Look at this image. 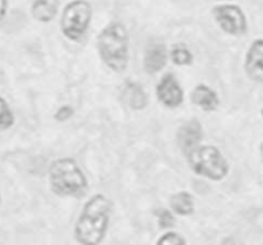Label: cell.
Instances as JSON below:
<instances>
[{"label":"cell","mask_w":263,"mask_h":245,"mask_svg":"<svg viewBox=\"0 0 263 245\" xmlns=\"http://www.w3.org/2000/svg\"><path fill=\"white\" fill-rule=\"evenodd\" d=\"M112 215V202L104 194L87 200L74 223V240L80 245H100L107 235Z\"/></svg>","instance_id":"1"},{"label":"cell","mask_w":263,"mask_h":245,"mask_svg":"<svg viewBox=\"0 0 263 245\" xmlns=\"http://www.w3.org/2000/svg\"><path fill=\"white\" fill-rule=\"evenodd\" d=\"M97 49L103 63L116 73H123L130 61V33L120 21H112L97 36Z\"/></svg>","instance_id":"2"},{"label":"cell","mask_w":263,"mask_h":245,"mask_svg":"<svg viewBox=\"0 0 263 245\" xmlns=\"http://www.w3.org/2000/svg\"><path fill=\"white\" fill-rule=\"evenodd\" d=\"M49 184L58 197L80 198L87 192V179L84 171L72 158H58L49 167Z\"/></svg>","instance_id":"3"},{"label":"cell","mask_w":263,"mask_h":245,"mask_svg":"<svg viewBox=\"0 0 263 245\" xmlns=\"http://www.w3.org/2000/svg\"><path fill=\"white\" fill-rule=\"evenodd\" d=\"M190 169L198 176L221 181L229 174L228 159L215 145H200L186 156Z\"/></svg>","instance_id":"4"},{"label":"cell","mask_w":263,"mask_h":245,"mask_svg":"<svg viewBox=\"0 0 263 245\" xmlns=\"http://www.w3.org/2000/svg\"><path fill=\"white\" fill-rule=\"evenodd\" d=\"M92 21V5L89 0H71L61 13L59 27L67 40L80 43L84 40Z\"/></svg>","instance_id":"5"},{"label":"cell","mask_w":263,"mask_h":245,"mask_svg":"<svg viewBox=\"0 0 263 245\" xmlns=\"http://www.w3.org/2000/svg\"><path fill=\"white\" fill-rule=\"evenodd\" d=\"M212 15L218 27L230 36H243L248 32L247 14L236 4H218L212 8Z\"/></svg>","instance_id":"6"},{"label":"cell","mask_w":263,"mask_h":245,"mask_svg":"<svg viewBox=\"0 0 263 245\" xmlns=\"http://www.w3.org/2000/svg\"><path fill=\"white\" fill-rule=\"evenodd\" d=\"M159 102L170 109H176L184 103V90L174 73H166L156 87Z\"/></svg>","instance_id":"7"},{"label":"cell","mask_w":263,"mask_h":245,"mask_svg":"<svg viewBox=\"0 0 263 245\" xmlns=\"http://www.w3.org/2000/svg\"><path fill=\"white\" fill-rule=\"evenodd\" d=\"M203 138H204V133H203V127L199 121L189 120L180 126L176 140L179 148L186 157L190 152L200 146Z\"/></svg>","instance_id":"8"},{"label":"cell","mask_w":263,"mask_h":245,"mask_svg":"<svg viewBox=\"0 0 263 245\" xmlns=\"http://www.w3.org/2000/svg\"><path fill=\"white\" fill-rule=\"evenodd\" d=\"M244 69L252 81L263 84V37L249 45L244 59Z\"/></svg>","instance_id":"9"},{"label":"cell","mask_w":263,"mask_h":245,"mask_svg":"<svg viewBox=\"0 0 263 245\" xmlns=\"http://www.w3.org/2000/svg\"><path fill=\"white\" fill-rule=\"evenodd\" d=\"M168 59V51L166 45L159 41L151 43L144 53V69L148 74L158 73L164 68Z\"/></svg>","instance_id":"10"},{"label":"cell","mask_w":263,"mask_h":245,"mask_svg":"<svg viewBox=\"0 0 263 245\" xmlns=\"http://www.w3.org/2000/svg\"><path fill=\"white\" fill-rule=\"evenodd\" d=\"M61 0H32L30 12L33 20L40 23H49L59 13Z\"/></svg>","instance_id":"11"},{"label":"cell","mask_w":263,"mask_h":245,"mask_svg":"<svg viewBox=\"0 0 263 245\" xmlns=\"http://www.w3.org/2000/svg\"><path fill=\"white\" fill-rule=\"evenodd\" d=\"M192 100L204 112H215L220 105V98L217 92L204 84H199L194 87L192 92Z\"/></svg>","instance_id":"12"},{"label":"cell","mask_w":263,"mask_h":245,"mask_svg":"<svg viewBox=\"0 0 263 245\" xmlns=\"http://www.w3.org/2000/svg\"><path fill=\"white\" fill-rule=\"evenodd\" d=\"M123 99L133 110H143L149 104L148 94L144 87L134 81H127L123 86Z\"/></svg>","instance_id":"13"},{"label":"cell","mask_w":263,"mask_h":245,"mask_svg":"<svg viewBox=\"0 0 263 245\" xmlns=\"http://www.w3.org/2000/svg\"><path fill=\"white\" fill-rule=\"evenodd\" d=\"M171 211L177 216H192L195 211L194 197L189 192H179L170 198Z\"/></svg>","instance_id":"14"},{"label":"cell","mask_w":263,"mask_h":245,"mask_svg":"<svg viewBox=\"0 0 263 245\" xmlns=\"http://www.w3.org/2000/svg\"><path fill=\"white\" fill-rule=\"evenodd\" d=\"M170 58L176 66L181 67L192 64L194 56H193V53L187 46H185L184 44H176L170 50Z\"/></svg>","instance_id":"15"},{"label":"cell","mask_w":263,"mask_h":245,"mask_svg":"<svg viewBox=\"0 0 263 245\" xmlns=\"http://www.w3.org/2000/svg\"><path fill=\"white\" fill-rule=\"evenodd\" d=\"M15 116L5 98L0 95V131H7L14 126Z\"/></svg>","instance_id":"16"},{"label":"cell","mask_w":263,"mask_h":245,"mask_svg":"<svg viewBox=\"0 0 263 245\" xmlns=\"http://www.w3.org/2000/svg\"><path fill=\"white\" fill-rule=\"evenodd\" d=\"M154 215H156L157 221H158L159 228L163 229V230H168V229L175 226L176 220H175V216L172 211L167 210V208H157L154 211Z\"/></svg>","instance_id":"17"},{"label":"cell","mask_w":263,"mask_h":245,"mask_svg":"<svg viewBox=\"0 0 263 245\" xmlns=\"http://www.w3.org/2000/svg\"><path fill=\"white\" fill-rule=\"evenodd\" d=\"M156 245H186V240L176 231H167L157 240Z\"/></svg>","instance_id":"18"},{"label":"cell","mask_w":263,"mask_h":245,"mask_svg":"<svg viewBox=\"0 0 263 245\" xmlns=\"http://www.w3.org/2000/svg\"><path fill=\"white\" fill-rule=\"evenodd\" d=\"M73 116V108L69 107V105H62L61 108H58L54 115V120L58 121V122H66L69 118Z\"/></svg>","instance_id":"19"},{"label":"cell","mask_w":263,"mask_h":245,"mask_svg":"<svg viewBox=\"0 0 263 245\" xmlns=\"http://www.w3.org/2000/svg\"><path fill=\"white\" fill-rule=\"evenodd\" d=\"M8 7H9V2L8 0H0V22L5 18L8 13Z\"/></svg>","instance_id":"20"},{"label":"cell","mask_w":263,"mask_h":245,"mask_svg":"<svg viewBox=\"0 0 263 245\" xmlns=\"http://www.w3.org/2000/svg\"><path fill=\"white\" fill-rule=\"evenodd\" d=\"M221 245H243V244H241L238 239L233 238V236H228V238L223 239Z\"/></svg>","instance_id":"21"},{"label":"cell","mask_w":263,"mask_h":245,"mask_svg":"<svg viewBox=\"0 0 263 245\" xmlns=\"http://www.w3.org/2000/svg\"><path fill=\"white\" fill-rule=\"evenodd\" d=\"M259 153H261V158H262V162H263V143L259 145Z\"/></svg>","instance_id":"22"},{"label":"cell","mask_w":263,"mask_h":245,"mask_svg":"<svg viewBox=\"0 0 263 245\" xmlns=\"http://www.w3.org/2000/svg\"><path fill=\"white\" fill-rule=\"evenodd\" d=\"M216 2H230V0H216Z\"/></svg>","instance_id":"23"},{"label":"cell","mask_w":263,"mask_h":245,"mask_svg":"<svg viewBox=\"0 0 263 245\" xmlns=\"http://www.w3.org/2000/svg\"><path fill=\"white\" fill-rule=\"evenodd\" d=\"M2 200H3V198H2V194H0V204H2Z\"/></svg>","instance_id":"24"},{"label":"cell","mask_w":263,"mask_h":245,"mask_svg":"<svg viewBox=\"0 0 263 245\" xmlns=\"http://www.w3.org/2000/svg\"><path fill=\"white\" fill-rule=\"evenodd\" d=\"M261 115H262V118H263V108H262V110H261Z\"/></svg>","instance_id":"25"}]
</instances>
